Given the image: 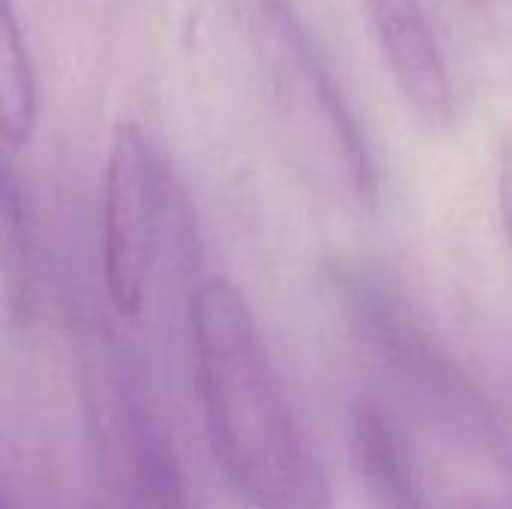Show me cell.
<instances>
[{"instance_id":"6da1fadb","label":"cell","mask_w":512,"mask_h":509,"mask_svg":"<svg viewBox=\"0 0 512 509\" xmlns=\"http://www.w3.org/2000/svg\"><path fill=\"white\" fill-rule=\"evenodd\" d=\"M195 393L213 462L252 509H327L330 480L261 339L246 294L225 276L189 300Z\"/></svg>"},{"instance_id":"7a4b0ae2","label":"cell","mask_w":512,"mask_h":509,"mask_svg":"<svg viewBox=\"0 0 512 509\" xmlns=\"http://www.w3.org/2000/svg\"><path fill=\"white\" fill-rule=\"evenodd\" d=\"M252 9L258 51L285 117L294 120L306 150L315 144L318 159L339 177L342 189L357 204L372 207L378 198L375 159L327 60L288 0H252Z\"/></svg>"},{"instance_id":"3957f363","label":"cell","mask_w":512,"mask_h":509,"mask_svg":"<svg viewBox=\"0 0 512 509\" xmlns=\"http://www.w3.org/2000/svg\"><path fill=\"white\" fill-rule=\"evenodd\" d=\"M168 183L147 135L114 126L102 177V282L117 315L135 318L153 273Z\"/></svg>"},{"instance_id":"277c9868","label":"cell","mask_w":512,"mask_h":509,"mask_svg":"<svg viewBox=\"0 0 512 509\" xmlns=\"http://www.w3.org/2000/svg\"><path fill=\"white\" fill-rule=\"evenodd\" d=\"M378 51L405 108L426 129L456 120V90L438 33L420 0H363Z\"/></svg>"},{"instance_id":"5b68a950","label":"cell","mask_w":512,"mask_h":509,"mask_svg":"<svg viewBox=\"0 0 512 509\" xmlns=\"http://www.w3.org/2000/svg\"><path fill=\"white\" fill-rule=\"evenodd\" d=\"M351 459L369 509H429L414 453L375 402L351 411Z\"/></svg>"},{"instance_id":"8992f818","label":"cell","mask_w":512,"mask_h":509,"mask_svg":"<svg viewBox=\"0 0 512 509\" xmlns=\"http://www.w3.org/2000/svg\"><path fill=\"white\" fill-rule=\"evenodd\" d=\"M39 120V81L27 48V36L18 27L12 3H3L0 15V138L9 150L24 147Z\"/></svg>"},{"instance_id":"52a82bcc","label":"cell","mask_w":512,"mask_h":509,"mask_svg":"<svg viewBox=\"0 0 512 509\" xmlns=\"http://www.w3.org/2000/svg\"><path fill=\"white\" fill-rule=\"evenodd\" d=\"M33 225L27 213V198L15 183V174L3 177V276L9 288V303L18 315H30L33 306Z\"/></svg>"},{"instance_id":"ba28073f","label":"cell","mask_w":512,"mask_h":509,"mask_svg":"<svg viewBox=\"0 0 512 509\" xmlns=\"http://www.w3.org/2000/svg\"><path fill=\"white\" fill-rule=\"evenodd\" d=\"M498 210H501V225L512 246V165H504L498 177Z\"/></svg>"}]
</instances>
